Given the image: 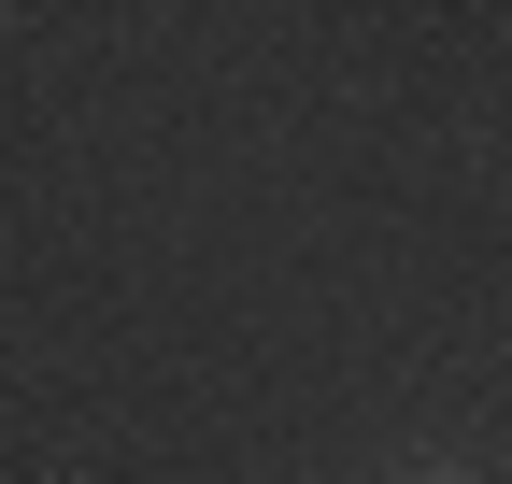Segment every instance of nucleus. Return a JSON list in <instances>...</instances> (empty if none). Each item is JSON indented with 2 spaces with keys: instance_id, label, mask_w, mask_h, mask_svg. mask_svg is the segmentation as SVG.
Masks as SVG:
<instances>
[{
  "instance_id": "1",
  "label": "nucleus",
  "mask_w": 512,
  "mask_h": 484,
  "mask_svg": "<svg viewBox=\"0 0 512 484\" xmlns=\"http://www.w3.org/2000/svg\"><path fill=\"white\" fill-rule=\"evenodd\" d=\"M427 484H470V470H427Z\"/></svg>"
}]
</instances>
